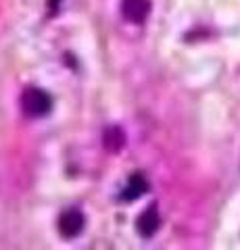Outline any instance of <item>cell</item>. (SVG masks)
Listing matches in <instances>:
<instances>
[{"mask_svg": "<svg viewBox=\"0 0 240 250\" xmlns=\"http://www.w3.org/2000/svg\"><path fill=\"white\" fill-rule=\"evenodd\" d=\"M146 190H149V184H146V179L140 173H134V175L130 177V182L126 186V190H123L121 198L123 200H136L138 196H142Z\"/></svg>", "mask_w": 240, "mask_h": 250, "instance_id": "obj_6", "label": "cell"}, {"mask_svg": "<svg viewBox=\"0 0 240 250\" xmlns=\"http://www.w3.org/2000/svg\"><path fill=\"white\" fill-rule=\"evenodd\" d=\"M123 17L131 23H144L151 13V0H123Z\"/></svg>", "mask_w": 240, "mask_h": 250, "instance_id": "obj_3", "label": "cell"}, {"mask_svg": "<svg viewBox=\"0 0 240 250\" xmlns=\"http://www.w3.org/2000/svg\"><path fill=\"white\" fill-rule=\"evenodd\" d=\"M103 144L107 148V152H119L123 144H126V134H123L121 127H117V125H111V127L105 129Z\"/></svg>", "mask_w": 240, "mask_h": 250, "instance_id": "obj_5", "label": "cell"}, {"mask_svg": "<svg viewBox=\"0 0 240 250\" xmlns=\"http://www.w3.org/2000/svg\"><path fill=\"white\" fill-rule=\"evenodd\" d=\"M21 106H23V111H25L27 117H44V115L50 113L52 100L44 90L27 88L21 96Z\"/></svg>", "mask_w": 240, "mask_h": 250, "instance_id": "obj_1", "label": "cell"}, {"mask_svg": "<svg viewBox=\"0 0 240 250\" xmlns=\"http://www.w3.org/2000/svg\"><path fill=\"white\" fill-rule=\"evenodd\" d=\"M84 229V215L77 208H69L65 210L59 219V231L63 233L65 238H75L80 236Z\"/></svg>", "mask_w": 240, "mask_h": 250, "instance_id": "obj_2", "label": "cell"}, {"mask_svg": "<svg viewBox=\"0 0 240 250\" xmlns=\"http://www.w3.org/2000/svg\"><path fill=\"white\" fill-rule=\"evenodd\" d=\"M157 228H159V210H157V207H149L144 210V213L138 217V221H136V229H138V233H140L142 238H151L154 231H157Z\"/></svg>", "mask_w": 240, "mask_h": 250, "instance_id": "obj_4", "label": "cell"}]
</instances>
